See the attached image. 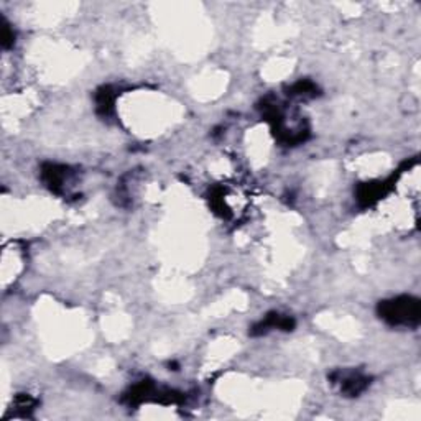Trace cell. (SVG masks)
I'll list each match as a JSON object with an SVG mask.
<instances>
[{"label": "cell", "instance_id": "cell-7", "mask_svg": "<svg viewBox=\"0 0 421 421\" xmlns=\"http://www.w3.org/2000/svg\"><path fill=\"white\" fill-rule=\"evenodd\" d=\"M287 94L292 97H316L319 96V89L313 81L300 79L288 89Z\"/></svg>", "mask_w": 421, "mask_h": 421}, {"label": "cell", "instance_id": "cell-9", "mask_svg": "<svg viewBox=\"0 0 421 421\" xmlns=\"http://www.w3.org/2000/svg\"><path fill=\"white\" fill-rule=\"evenodd\" d=\"M15 35H13V31L10 29V25L7 24V22H3V26H2V47L3 48H10L13 42H15Z\"/></svg>", "mask_w": 421, "mask_h": 421}, {"label": "cell", "instance_id": "cell-2", "mask_svg": "<svg viewBox=\"0 0 421 421\" xmlns=\"http://www.w3.org/2000/svg\"><path fill=\"white\" fill-rule=\"evenodd\" d=\"M329 380L339 387L342 397L354 398L364 393L370 386V377L357 370H336L329 375Z\"/></svg>", "mask_w": 421, "mask_h": 421}, {"label": "cell", "instance_id": "cell-3", "mask_svg": "<svg viewBox=\"0 0 421 421\" xmlns=\"http://www.w3.org/2000/svg\"><path fill=\"white\" fill-rule=\"evenodd\" d=\"M295 326H296V321L293 319L292 316L280 315V313H269L264 319L252 326L251 336H262V334L273 331V329L289 333L295 329Z\"/></svg>", "mask_w": 421, "mask_h": 421}, {"label": "cell", "instance_id": "cell-4", "mask_svg": "<svg viewBox=\"0 0 421 421\" xmlns=\"http://www.w3.org/2000/svg\"><path fill=\"white\" fill-rule=\"evenodd\" d=\"M70 168L65 165H56V163H45L42 166V180L47 188L53 193L61 194L65 191L67 180H70Z\"/></svg>", "mask_w": 421, "mask_h": 421}, {"label": "cell", "instance_id": "cell-6", "mask_svg": "<svg viewBox=\"0 0 421 421\" xmlns=\"http://www.w3.org/2000/svg\"><path fill=\"white\" fill-rule=\"evenodd\" d=\"M114 102H116V94L112 90L111 86H104L97 90L96 94V107L97 114L102 117H111L114 114Z\"/></svg>", "mask_w": 421, "mask_h": 421}, {"label": "cell", "instance_id": "cell-1", "mask_svg": "<svg viewBox=\"0 0 421 421\" xmlns=\"http://www.w3.org/2000/svg\"><path fill=\"white\" fill-rule=\"evenodd\" d=\"M377 315L392 328H416L421 319V303L410 295L395 296L380 301Z\"/></svg>", "mask_w": 421, "mask_h": 421}, {"label": "cell", "instance_id": "cell-5", "mask_svg": "<svg viewBox=\"0 0 421 421\" xmlns=\"http://www.w3.org/2000/svg\"><path fill=\"white\" fill-rule=\"evenodd\" d=\"M388 181H370V183H364L357 188V201L362 207L372 206L377 202L380 198L388 191Z\"/></svg>", "mask_w": 421, "mask_h": 421}, {"label": "cell", "instance_id": "cell-8", "mask_svg": "<svg viewBox=\"0 0 421 421\" xmlns=\"http://www.w3.org/2000/svg\"><path fill=\"white\" fill-rule=\"evenodd\" d=\"M36 405V402L30 395H18L15 398V408L17 410H31Z\"/></svg>", "mask_w": 421, "mask_h": 421}]
</instances>
